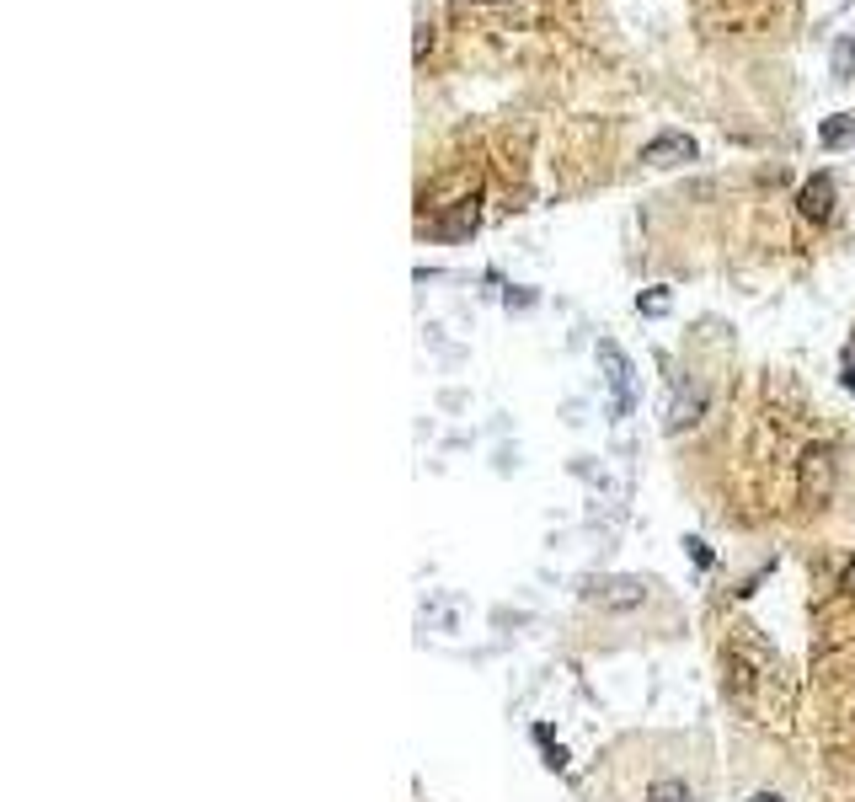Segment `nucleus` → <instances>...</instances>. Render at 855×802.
<instances>
[{"label":"nucleus","instance_id":"2","mask_svg":"<svg viewBox=\"0 0 855 802\" xmlns=\"http://www.w3.org/2000/svg\"><path fill=\"white\" fill-rule=\"evenodd\" d=\"M802 498L807 503H829L834 498V450L829 444H813L802 455Z\"/></svg>","mask_w":855,"mask_h":802},{"label":"nucleus","instance_id":"7","mask_svg":"<svg viewBox=\"0 0 855 802\" xmlns=\"http://www.w3.org/2000/svg\"><path fill=\"white\" fill-rule=\"evenodd\" d=\"M701 407H706V391H701V385H690V391H679V396H674V407H668V434H679V428H690L695 418H701Z\"/></svg>","mask_w":855,"mask_h":802},{"label":"nucleus","instance_id":"8","mask_svg":"<svg viewBox=\"0 0 855 802\" xmlns=\"http://www.w3.org/2000/svg\"><path fill=\"white\" fill-rule=\"evenodd\" d=\"M647 802H695V786L679 781V776H658L647 786Z\"/></svg>","mask_w":855,"mask_h":802},{"label":"nucleus","instance_id":"3","mask_svg":"<svg viewBox=\"0 0 855 802\" xmlns=\"http://www.w3.org/2000/svg\"><path fill=\"white\" fill-rule=\"evenodd\" d=\"M599 364H604V380H610V391H615V412L626 418L631 412V359L620 353V343H610V337H599Z\"/></svg>","mask_w":855,"mask_h":802},{"label":"nucleus","instance_id":"13","mask_svg":"<svg viewBox=\"0 0 855 802\" xmlns=\"http://www.w3.org/2000/svg\"><path fill=\"white\" fill-rule=\"evenodd\" d=\"M690 557L701 562V567H711V551H706V541H690Z\"/></svg>","mask_w":855,"mask_h":802},{"label":"nucleus","instance_id":"1","mask_svg":"<svg viewBox=\"0 0 855 802\" xmlns=\"http://www.w3.org/2000/svg\"><path fill=\"white\" fill-rule=\"evenodd\" d=\"M583 599L599 610H636L647 599V583L642 578H599V583H583Z\"/></svg>","mask_w":855,"mask_h":802},{"label":"nucleus","instance_id":"4","mask_svg":"<svg viewBox=\"0 0 855 802\" xmlns=\"http://www.w3.org/2000/svg\"><path fill=\"white\" fill-rule=\"evenodd\" d=\"M695 156H701V145H695L690 134H679V129H663L658 140L642 145V161L647 166H674V161H695Z\"/></svg>","mask_w":855,"mask_h":802},{"label":"nucleus","instance_id":"11","mask_svg":"<svg viewBox=\"0 0 855 802\" xmlns=\"http://www.w3.org/2000/svg\"><path fill=\"white\" fill-rule=\"evenodd\" d=\"M850 70H855V33L834 43V81H850Z\"/></svg>","mask_w":855,"mask_h":802},{"label":"nucleus","instance_id":"5","mask_svg":"<svg viewBox=\"0 0 855 802\" xmlns=\"http://www.w3.org/2000/svg\"><path fill=\"white\" fill-rule=\"evenodd\" d=\"M797 209H802V220H813V225H829L834 220V177L829 172H813V182L797 193Z\"/></svg>","mask_w":855,"mask_h":802},{"label":"nucleus","instance_id":"14","mask_svg":"<svg viewBox=\"0 0 855 802\" xmlns=\"http://www.w3.org/2000/svg\"><path fill=\"white\" fill-rule=\"evenodd\" d=\"M845 380H850V391H855V343L845 348Z\"/></svg>","mask_w":855,"mask_h":802},{"label":"nucleus","instance_id":"16","mask_svg":"<svg viewBox=\"0 0 855 802\" xmlns=\"http://www.w3.org/2000/svg\"><path fill=\"white\" fill-rule=\"evenodd\" d=\"M845 589H850V594H855V562H850V567H845Z\"/></svg>","mask_w":855,"mask_h":802},{"label":"nucleus","instance_id":"10","mask_svg":"<svg viewBox=\"0 0 855 802\" xmlns=\"http://www.w3.org/2000/svg\"><path fill=\"white\" fill-rule=\"evenodd\" d=\"M668 305H674V295L658 284V289H647V295H636V311L642 316H668Z\"/></svg>","mask_w":855,"mask_h":802},{"label":"nucleus","instance_id":"6","mask_svg":"<svg viewBox=\"0 0 855 802\" xmlns=\"http://www.w3.org/2000/svg\"><path fill=\"white\" fill-rule=\"evenodd\" d=\"M476 220H481V204H476V198H460V204L449 209L439 225H433V236H444V241H460V236H471V230H476Z\"/></svg>","mask_w":855,"mask_h":802},{"label":"nucleus","instance_id":"15","mask_svg":"<svg viewBox=\"0 0 855 802\" xmlns=\"http://www.w3.org/2000/svg\"><path fill=\"white\" fill-rule=\"evenodd\" d=\"M749 802H786V797H781V792H754Z\"/></svg>","mask_w":855,"mask_h":802},{"label":"nucleus","instance_id":"9","mask_svg":"<svg viewBox=\"0 0 855 802\" xmlns=\"http://www.w3.org/2000/svg\"><path fill=\"white\" fill-rule=\"evenodd\" d=\"M818 140L829 145V150H839V145H850L855 140V113H834L829 123L818 129Z\"/></svg>","mask_w":855,"mask_h":802},{"label":"nucleus","instance_id":"12","mask_svg":"<svg viewBox=\"0 0 855 802\" xmlns=\"http://www.w3.org/2000/svg\"><path fill=\"white\" fill-rule=\"evenodd\" d=\"M530 305H535V295H530V289H519V295L508 289V311H530Z\"/></svg>","mask_w":855,"mask_h":802}]
</instances>
